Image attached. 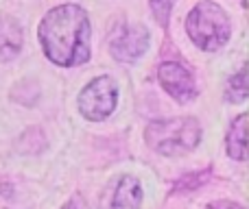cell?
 <instances>
[{
    "label": "cell",
    "mask_w": 249,
    "mask_h": 209,
    "mask_svg": "<svg viewBox=\"0 0 249 209\" xmlns=\"http://www.w3.org/2000/svg\"><path fill=\"white\" fill-rule=\"evenodd\" d=\"M37 39L48 61L61 68H74L90 59L92 26L79 4H59L42 17Z\"/></svg>",
    "instance_id": "1"
},
{
    "label": "cell",
    "mask_w": 249,
    "mask_h": 209,
    "mask_svg": "<svg viewBox=\"0 0 249 209\" xmlns=\"http://www.w3.org/2000/svg\"><path fill=\"white\" fill-rule=\"evenodd\" d=\"M142 188L140 181L131 175H121L109 183L101 198V209H140Z\"/></svg>",
    "instance_id": "7"
},
{
    "label": "cell",
    "mask_w": 249,
    "mask_h": 209,
    "mask_svg": "<svg viewBox=\"0 0 249 209\" xmlns=\"http://www.w3.org/2000/svg\"><path fill=\"white\" fill-rule=\"evenodd\" d=\"M186 33L190 42L206 52H214L228 44L232 35V24L221 4L212 0H201L190 9L186 17Z\"/></svg>",
    "instance_id": "2"
},
{
    "label": "cell",
    "mask_w": 249,
    "mask_h": 209,
    "mask_svg": "<svg viewBox=\"0 0 249 209\" xmlns=\"http://www.w3.org/2000/svg\"><path fill=\"white\" fill-rule=\"evenodd\" d=\"M249 96V83H247V68H241L228 83L225 98L234 105H243Z\"/></svg>",
    "instance_id": "10"
},
{
    "label": "cell",
    "mask_w": 249,
    "mask_h": 209,
    "mask_svg": "<svg viewBox=\"0 0 249 209\" xmlns=\"http://www.w3.org/2000/svg\"><path fill=\"white\" fill-rule=\"evenodd\" d=\"M118 103V87L114 79L109 77H99L90 81L79 94V111L86 120L90 122H101V120L109 118L116 109Z\"/></svg>",
    "instance_id": "4"
},
{
    "label": "cell",
    "mask_w": 249,
    "mask_h": 209,
    "mask_svg": "<svg viewBox=\"0 0 249 209\" xmlns=\"http://www.w3.org/2000/svg\"><path fill=\"white\" fill-rule=\"evenodd\" d=\"M158 79H160L162 90L166 92L175 103L186 105L197 98V85H195V81H193V74L181 64H177V61H166V64L160 65Z\"/></svg>",
    "instance_id": "6"
},
{
    "label": "cell",
    "mask_w": 249,
    "mask_h": 209,
    "mask_svg": "<svg viewBox=\"0 0 249 209\" xmlns=\"http://www.w3.org/2000/svg\"><path fill=\"white\" fill-rule=\"evenodd\" d=\"M247 120H249L247 113H241L228 131L225 148H228L230 157L236 159V161H245L247 159Z\"/></svg>",
    "instance_id": "9"
},
{
    "label": "cell",
    "mask_w": 249,
    "mask_h": 209,
    "mask_svg": "<svg viewBox=\"0 0 249 209\" xmlns=\"http://www.w3.org/2000/svg\"><path fill=\"white\" fill-rule=\"evenodd\" d=\"M206 209H245V207L232 201H216V203H210Z\"/></svg>",
    "instance_id": "12"
},
{
    "label": "cell",
    "mask_w": 249,
    "mask_h": 209,
    "mask_svg": "<svg viewBox=\"0 0 249 209\" xmlns=\"http://www.w3.org/2000/svg\"><path fill=\"white\" fill-rule=\"evenodd\" d=\"M24 31L22 24L13 17H0V64L13 61L22 50Z\"/></svg>",
    "instance_id": "8"
},
{
    "label": "cell",
    "mask_w": 249,
    "mask_h": 209,
    "mask_svg": "<svg viewBox=\"0 0 249 209\" xmlns=\"http://www.w3.org/2000/svg\"><path fill=\"white\" fill-rule=\"evenodd\" d=\"M61 209H77V207H74V205H70V203H68V205H64Z\"/></svg>",
    "instance_id": "13"
},
{
    "label": "cell",
    "mask_w": 249,
    "mask_h": 209,
    "mask_svg": "<svg viewBox=\"0 0 249 209\" xmlns=\"http://www.w3.org/2000/svg\"><path fill=\"white\" fill-rule=\"evenodd\" d=\"M171 7H173V0H151V9L155 13V20L164 26H166L168 16H171Z\"/></svg>",
    "instance_id": "11"
},
{
    "label": "cell",
    "mask_w": 249,
    "mask_h": 209,
    "mask_svg": "<svg viewBox=\"0 0 249 209\" xmlns=\"http://www.w3.org/2000/svg\"><path fill=\"white\" fill-rule=\"evenodd\" d=\"M144 140L164 157H181L193 153L201 142V127L193 118L155 120L144 129Z\"/></svg>",
    "instance_id": "3"
},
{
    "label": "cell",
    "mask_w": 249,
    "mask_h": 209,
    "mask_svg": "<svg viewBox=\"0 0 249 209\" xmlns=\"http://www.w3.org/2000/svg\"><path fill=\"white\" fill-rule=\"evenodd\" d=\"M151 35L142 24H123L114 31L109 39V52L121 64H133L146 52Z\"/></svg>",
    "instance_id": "5"
}]
</instances>
